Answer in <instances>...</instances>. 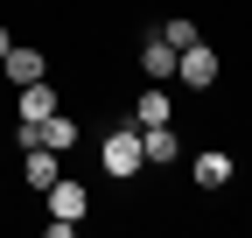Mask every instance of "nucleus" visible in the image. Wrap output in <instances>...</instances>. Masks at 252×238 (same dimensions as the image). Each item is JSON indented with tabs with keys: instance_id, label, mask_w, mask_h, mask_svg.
Wrapping results in <instances>:
<instances>
[{
	"instance_id": "obj_2",
	"label": "nucleus",
	"mask_w": 252,
	"mask_h": 238,
	"mask_svg": "<svg viewBox=\"0 0 252 238\" xmlns=\"http://www.w3.org/2000/svg\"><path fill=\"white\" fill-rule=\"evenodd\" d=\"M175 77L189 84V91H210V84H217V49H210V42L175 49Z\"/></svg>"
},
{
	"instance_id": "obj_10",
	"label": "nucleus",
	"mask_w": 252,
	"mask_h": 238,
	"mask_svg": "<svg viewBox=\"0 0 252 238\" xmlns=\"http://www.w3.org/2000/svg\"><path fill=\"white\" fill-rule=\"evenodd\" d=\"M140 70L161 84V77H175V42H161V35H147V49H140Z\"/></svg>"
},
{
	"instance_id": "obj_13",
	"label": "nucleus",
	"mask_w": 252,
	"mask_h": 238,
	"mask_svg": "<svg viewBox=\"0 0 252 238\" xmlns=\"http://www.w3.org/2000/svg\"><path fill=\"white\" fill-rule=\"evenodd\" d=\"M7 49H14V35H7V21H0V56H7Z\"/></svg>"
},
{
	"instance_id": "obj_7",
	"label": "nucleus",
	"mask_w": 252,
	"mask_h": 238,
	"mask_svg": "<svg viewBox=\"0 0 252 238\" xmlns=\"http://www.w3.org/2000/svg\"><path fill=\"white\" fill-rule=\"evenodd\" d=\"M56 105H63V98L49 91V77H42V84H21V98H14V112H21V119H49Z\"/></svg>"
},
{
	"instance_id": "obj_12",
	"label": "nucleus",
	"mask_w": 252,
	"mask_h": 238,
	"mask_svg": "<svg viewBox=\"0 0 252 238\" xmlns=\"http://www.w3.org/2000/svg\"><path fill=\"white\" fill-rule=\"evenodd\" d=\"M154 35H161V42H175V49H189V42H203V28L175 14V21H161V28H154Z\"/></svg>"
},
{
	"instance_id": "obj_6",
	"label": "nucleus",
	"mask_w": 252,
	"mask_h": 238,
	"mask_svg": "<svg viewBox=\"0 0 252 238\" xmlns=\"http://www.w3.org/2000/svg\"><path fill=\"white\" fill-rule=\"evenodd\" d=\"M0 63H7V77H14V91H21V84H42V77H49V56H42V49H7V56H0Z\"/></svg>"
},
{
	"instance_id": "obj_3",
	"label": "nucleus",
	"mask_w": 252,
	"mask_h": 238,
	"mask_svg": "<svg viewBox=\"0 0 252 238\" xmlns=\"http://www.w3.org/2000/svg\"><path fill=\"white\" fill-rule=\"evenodd\" d=\"M56 175H63V154H56V147H28V154H21V182L35 189V196L56 182Z\"/></svg>"
},
{
	"instance_id": "obj_5",
	"label": "nucleus",
	"mask_w": 252,
	"mask_h": 238,
	"mask_svg": "<svg viewBox=\"0 0 252 238\" xmlns=\"http://www.w3.org/2000/svg\"><path fill=\"white\" fill-rule=\"evenodd\" d=\"M189 175H196V189H224L231 182V154L224 147H203V154L189 161Z\"/></svg>"
},
{
	"instance_id": "obj_4",
	"label": "nucleus",
	"mask_w": 252,
	"mask_h": 238,
	"mask_svg": "<svg viewBox=\"0 0 252 238\" xmlns=\"http://www.w3.org/2000/svg\"><path fill=\"white\" fill-rule=\"evenodd\" d=\"M42 196H49V217H84V210H91L84 182H70V175H56V182H49Z\"/></svg>"
},
{
	"instance_id": "obj_8",
	"label": "nucleus",
	"mask_w": 252,
	"mask_h": 238,
	"mask_svg": "<svg viewBox=\"0 0 252 238\" xmlns=\"http://www.w3.org/2000/svg\"><path fill=\"white\" fill-rule=\"evenodd\" d=\"M42 147H56V154H70V147H77V119L63 112V105L42 119Z\"/></svg>"
},
{
	"instance_id": "obj_9",
	"label": "nucleus",
	"mask_w": 252,
	"mask_h": 238,
	"mask_svg": "<svg viewBox=\"0 0 252 238\" xmlns=\"http://www.w3.org/2000/svg\"><path fill=\"white\" fill-rule=\"evenodd\" d=\"M168 112H175V98L161 91V84H154V91L133 105V126H140V133H147V126H168Z\"/></svg>"
},
{
	"instance_id": "obj_11",
	"label": "nucleus",
	"mask_w": 252,
	"mask_h": 238,
	"mask_svg": "<svg viewBox=\"0 0 252 238\" xmlns=\"http://www.w3.org/2000/svg\"><path fill=\"white\" fill-rule=\"evenodd\" d=\"M140 154H147L154 168H161V161H175V154H182V140H175V126H147V133H140Z\"/></svg>"
},
{
	"instance_id": "obj_1",
	"label": "nucleus",
	"mask_w": 252,
	"mask_h": 238,
	"mask_svg": "<svg viewBox=\"0 0 252 238\" xmlns=\"http://www.w3.org/2000/svg\"><path fill=\"white\" fill-rule=\"evenodd\" d=\"M98 161H105V175H112V182L140 175V168H147V154H140V126H112V133L98 140Z\"/></svg>"
}]
</instances>
